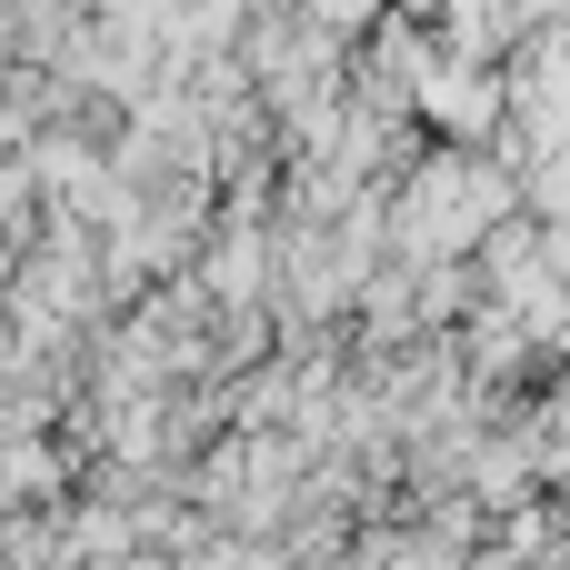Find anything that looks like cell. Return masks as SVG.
Wrapping results in <instances>:
<instances>
[{
	"label": "cell",
	"instance_id": "obj_1",
	"mask_svg": "<svg viewBox=\"0 0 570 570\" xmlns=\"http://www.w3.org/2000/svg\"><path fill=\"white\" fill-rule=\"evenodd\" d=\"M501 220H521V190H511V170H501L491 150H461V140H441V150L401 180V210H391L411 271H451V261H471Z\"/></svg>",
	"mask_w": 570,
	"mask_h": 570
},
{
	"label": "cell",
	"instance_id": "obj_2",
	"mask_svg": "<svg viewBox=\"0 0 570 570\" xmlns=\"http://www.w3.org/2000/svg\"><path fill=\"white\" fill-rule=\"evenodd\" d=\"M411 100L441 130H461V150H471V130H501V70H481V60H431Z\"/></svg>",
	"mask_w": 570,
	"mask_h": 570
},
{
	"label": "cell",
	"instance_id": "obj_3",
	"mask_svg": "<svg viewBox=\"0 0 570 570\" xmlns=\"http://www.w3.org/2000/svg\"><path fill=\"white\" fill-rule=\"evenodd\" d=\"M321 20L341 30V20H371V0H321Z\"/></svg>",
	"mask_w": 570,
	"mask_h": 570
}]
</instances>
